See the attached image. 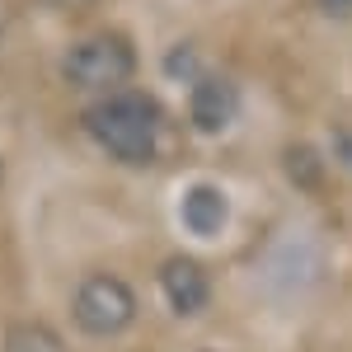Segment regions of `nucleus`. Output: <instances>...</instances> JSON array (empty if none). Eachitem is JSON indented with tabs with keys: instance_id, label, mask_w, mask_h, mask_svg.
<instances>
[{
	"instance_id": "nucleus-1",
	"label": "nucleus",
	"mask_w": 352,
	"mask_h": 352,
	"mask_svg": "<svg viewBox=\"0 0 352 352\" xmlns=\"http://www.w3.org/2000/svg\"><path fill=\"white\" fill-rule=\"evenodd\" d=\"M85 132L94 136V146H104L113 160L146 164V160H155V151L164 141V113L151 94L118 89V94L85 109Z\"/></svg>"
},
{
	"instance_id": "nucleus-2",
	"label": "nucleus",
	"mask_w": 352,
	"mask_h": 352,
	"mask_svg": "<svg viewBox=\"0 0 352 352\" xmlns=\"http://www.w3.org/2000/svg\"><path fill=\"white\" fill-rule=\"evenodd\" d=\"M136 71V47L122 33H85L61 56V76L80 94H118Z\"/></svg>"
},
{
	"instance_id": "nucleus-3",
	"label": "nucleus",
	"mask_w": 352,
	"mask_h": 352,
	"mask_svg": "<svg viewBox=\"0 0 352 352\" xmlns=\"http://www.w3.org/2000/svg\"><path fill=\"white\" fill-rule=\"evenodd\" d=\"M71 315L85 333H99V338H113L136 320V296L122 277H109V272H94L76 287V300H71Z\"/></svg>"
},
{
	"instance_id": "nucleus-4",
	"label": "nucleus",
	"mask_w": 352,
	"mask_h": 352,
	"mask_svg": "<svg viewBox=\"0 0 352 352\" xmlns=\"http://www.w3.org/2000/svg\"><path fill=\"white\" fill-rule=\"evenodd\" d=\"M160 287H164V300L174 305V315H197L212 300L207 272H202V263H192V258H169L160 268Z\"/></svg>"
},
{
	"instance_id": "nucleus-5",
	"label": "nucleus",
	"mask_w": 352,
	"mask_h": 352,
	"mask_svg": "<svg viewBox=\"0 0 352 352\" xmlns=\"http://www.w3.org/2000/svg\"><path fill=\"white\" fill-rule=\"evenodd\" d=\"M235 109H240V94H235V85L226 80V76L197 80V89H192V122H197L202 132H221V127H230Z\"/></svg>"
},
{
	"instance_id": "nucleus-6",
	"label": "nucleus",
	"mask_w": 352,
	"mask_h": 352,
	"mask_svg": "<svg viewBox=\"0 0 352 352\" xmlns=\"http://www.w3.org/2000/svg\"><path fill=\"white\" fill-rule=\"evenodd\" d=\"M226 197H221L217 188H188V197H184V226H188L192 235H217L221 226H226Z\"/></svg>"
},
{
	"instance_id": "nucleus-7",
	"label": "nucleus",
	"mask_w": 352,
	"mask_h": 352,
	"mask_svg": "<svg viewBox=\"0 0 352 352\" xmlns=\"http://www.w3.org/2000/svg\"><path fill=\"white\" fill-rule=\"evenodd\" d=\"M5 352H71V348L43 324H14L5 333Z\"/></svg>"
},
{
	"instance_id": "nucleus-8",
	"label": "nucleus",
	"mask_w": 352,
	"mask_h": 352,
	"mask_svg": "<svg viewBox=\"0 0 352 352\" xmlns=\"http://www.w3.org/2000/svg\"><path fill=\"white\" fill-rule=\"evenodd\" d=\"M320 5H324L333 19H352V0H320Z\"/></svg>"
},
{
	"instance_id": "nucleus-9",
	"label": "nucleus",
	"mask_w": 352,
	"mask_h": 352,
	"mask_svg": "<svg viewBox=\"0 0 352 352\" xmlns=\"http://www.w3.org/2000/svg\"><path fill=\"white\" fill-rule=\"evenodd\" d=\"M338 160H343V164H352V132H343V136H338Z\"/></svg>"
}]
</instances>
